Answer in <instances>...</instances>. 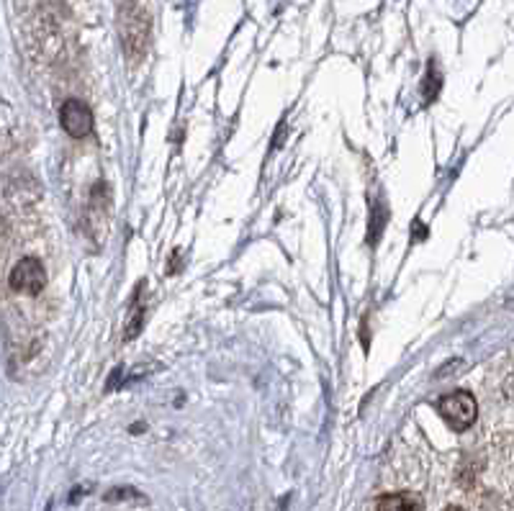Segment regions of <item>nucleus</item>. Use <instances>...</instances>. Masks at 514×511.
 Wrapping results in <instances>:
<instances>
[{"label":"nucleus","instance_id":"5","mask_svg":"<svg viewBox=\"0 0 514 511\" xmlns=\"http://www.w3.org/2000/svg\"><path fill=\"white\" fill-rule=\"evenodd\" d=\"M424 504L417 494H409V491H402V494H386L376 501V511H422Z\"/></svg>","mask_w":514,"mask_h":511},{"label":"nucleus","instance_id":"1","mask_svg":"<svg viewBox=\"0 0 514 511\" xmlns=\"http://www.w3.org/2000/svg\"><path fill=\"white\" fill-rule=\"evenodd\" d=\"M119 34H122L123 52L129 59H142L147 54L152 37V18L139 0H123L119 8Z\"/></svg>","mask_w":514,"mask_h":511},{"label":"nucleus","instance_id":"4","mask_svg":"<svg viewBox=\"0 0 514 511\" xmlns=\"http://www.w3.org/2000/svg\"><path fill=\"white\" fill-rule=\"evenodd\" d=\"M59 123H62L65 134L80 139V136L91 134V129H93V111L82 101H65L59 108Z\"/></svg>","mask_w":514,"mask_h":511},{"label":"nucleus","instance_id":"3","mask_svg":"<svg viewBox=\"0 0 514 511\" xmlns=\"http://www.w3.org/2000/svg\"><path fill=\"white\" fill-rule=\"evenodd\" d=\"M11 288L18 293H27V296H39L47 285V270L41 265L37 257H24L18 260L11 270Z\"/></svg>","mask_w":514,"mask_h":511},{"label":"nucleus","instance_id":"6","mask_svg":"<svg viewBox=\"0 0 514 511\" xmlns=\"http://www.w3.org/2000/svg\"><path fill=\"white\" fill-rule=\"evenodd\" d=\"M443 511H463V509H460V506H445Z\"/></svg>","mask_w":514,"mask_h":511},{"label":"nucleus","instance_id":"2","mask_svg":"<svg viewBox=\"0 0 514 511\" xmlns=\"http://www.w3.org/2000/svg\"><path fill=\"white\" fill-rule=\"evenodd\" d=\"M437 411L440 417L445 419V424L453 431H466L471 430V424L476 421V414H478V404L471 393L466 390H458V393H450V396H443L437 401Z\"/></svg>","mask_w":514,"mask_h":511}]
</instances>
